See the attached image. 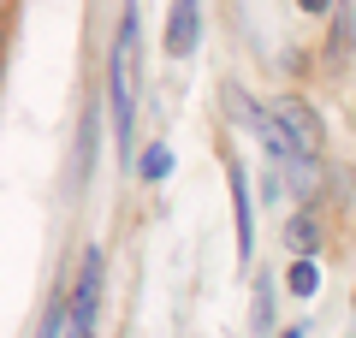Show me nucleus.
I'll return each instance as SVG.
<instances>
[{"label": "nucleus", "instance_id": "1", "mask_svg": "<svg viewBox=\"0 0 356 338\" xmlns=\"http://www.w3.org/2000/svg\"><path fill=\"white\" fill-rule=\"evenodd\" d=\"M131 54H137V0L125 6V24H119L113 60H107V113H113V149L119 166H137V101H131Z\"/></svg>", "mask_w": 356, "mask_h": 338}, {"label": "nucleus", "instance_id": "2", "mask_svg": "<svg viewBox=\"0 0 356 338\" xmlns=\"http://www.w3.org/2000/svg\"><path fill=\"white\" fill-rule=\"evenodd\" d=\"M102 279H107V255L89 243L77 261V285H72V338H95V314H102Z\"/></svg>", "mask_w": 356, "mask_h": 338}, {"label": "nucleus", "instance_id": "3", "mask_svg": "<svg viewBox=\"0 0 356 338\" xmlns=\"http://www.w3.org/2000/svg\"><path fill=\"white\" fill-rule=\"evenodd\" d=\"M273 119H280L285 137L297 143V154L315 166V161H321V143H327V131H321V113L309 107L303 95H280V101H273Z\"/></svg>", "mask_w": 356, "mask_h": 338}, {"label": "nucleus", "instance_id": "4", "mask_svg": "<svg viewBox=\"0 0 356 338\" xmlns=\"http://www.w3.org/2000/svg\"><path fill=\"white\" fill-rule=\"evenodd\" d=\"M202 42V0H172L166 13V60H191Z\"/></svg>", "mask_w": 356, "mask_h": 338}, {"label": "nucleus", "instance_id": "5", "mask_svg": "<svg viewBox=\"0 0 356 338\" xmlns=\"http://www.w3.org/2000/svg\"><path fill=\"white\" fill-rule=\"evenodd\" d=\"M226 190H232V225H238V261L255 255V202H250V172L238 161L226 166Z\"/></svg>", "mask_w": 356, "mask_h": 338}, {"label": "nucleus", "instance_id": "6", "mask_svg": "<svg viewBox=\"0 0 356 338\" xmlns=\"http://www.w3.org/2000/svg\"><path fill=\"white\" fill-rule=\"evenodd\" d=\"M95 149H102V113L83 107V119H77V172H72L77 190L89 184V172H95Z\"/></svg>", "mask_w": 356, "mask_h": 338}, {"label": "nucleus", "instance_id": "7", "mask_svg": "<svg viewBox=\"0 0 356 338\" xmlns=\"http://www.w3.org/2000/svg\"><path fill=\"white\" fill-rule=\"evenodd\" d=\"M285 250H291V261H315L321 250V220L309 208H297L291 220H285Z\"/></svg>", "mask_w": 356, "mask_h": 338}, {"label": "nucleus", "instance_id": "8", "mask_svg": "<svg viewBox=\"0 0 356 338\" xmlns=\"http://www.w3.org/2000/svg\"><path fill=\"white\" fill-rule=\"evenodd\" d=\"M350 24H356L350 0H339V13H332V36H327V60H332V65H339V60H344V48H350Z\"/></svg>", "mask_w": 356, "mask_h": 338}, {"label": "nucleus", "instance_id": "9", "mask_svg": "<svg viewBox=\"0 0 356 338\" xmlns=\"http://www.w3.org/2000/svg\"><path fill=\"white\" fill-rule=\"evenodd\" d=\"M166 172H172V149H166V143H149L143 161H137V178H143V184H161Z\"/></svg>", "mask_w": 356, "mask_h": 338}, {"label": "nucleus", "instance_id": "10", "mask_svg": "<svg viewBox=\"0 0 356 338\" xmlns=\"http://www.w3.org/2000/svg\"><path fill=\"white\" fill-rule=\"evenodd\" d=\"M285 291L309 303V297L321 291V267H315V261H291V267H285Z\"/></svg>", "mask_w": 356, "mask_h": 338}, {"label": "nucleus", "instance_id": "11", "mask_svg": "<svg viewBox=\"0 0 356 338\" xmlns=\"http://www.w3.org/2000/svg\"><path fill=\"white\" fill-rule=\"evenodd\" d=\"M255 338H273V285H255Z\"/></svg>", "mask_w": 356, "mask_h": 338}, {"label": "nucleus", "instance_id": "12", "mask_svg": "<svg viewBox=\"0 0 356 338\" xmlns=\"http://www.w3.org/2000/svg\"><path fill=\"white\" fill-rule=\"evenodd\" d=\"M36 338H72V303H54V309L42 314V332Z\"/></svg>", "mask_w": 356, "mask_h": 338}, {"label": "nucleus", "instance_id": "13", "mask_svg": "<svg viewBox=\"0 0 356 338\" xmlns=\"http://www.w3.org/2000/svg\"><path fill=\"white\" fill-rule=\"evenodd\" d=\"M297 6H303V13H339L332 0H297Z\"/></svg>", "mask_w": 356, "mask_h": 338}, {"label": "nucleus", "instance_id": "14", "mask_svg": "<svg viewBox=\"0 0 356 338\" xmlns=\"http://www.w3.org/2000/svg\"><path fill=\"white\" fill-rule=\"evenodd\" d=\"M280 338H309V326H291V332H280Z\"/></svg>", "mask_w": 356, "mask_h": 338}, {"label": "nucleus", "instance_id": "15", "mask_svg": "<svg viewBox=\"0 0 356 338\" xmlns=\"http://www.w3.org/2000/svg\"><path fill=\"white\" fill-rule=\"evenodd\" d=\"M350 309H356V297H350Z\"/></svg>", "mask_w": 356, "mask_h": 338}]
</instances>
